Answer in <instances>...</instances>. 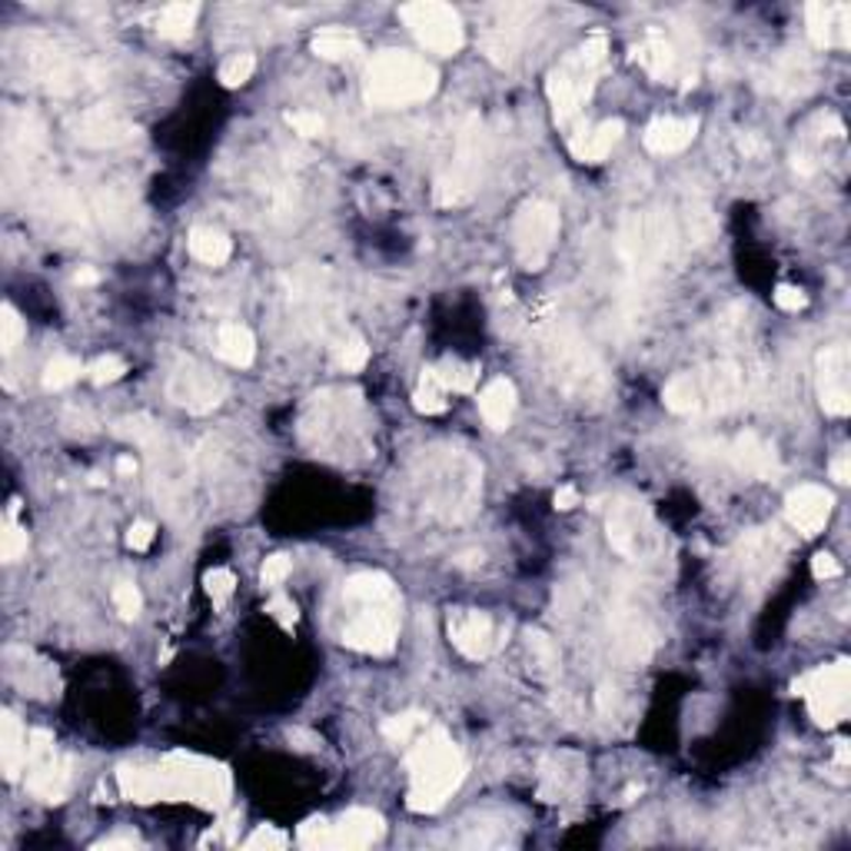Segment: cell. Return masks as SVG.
Wrapping results in <instances>:
<instances>
[{
  "label": "cell",
  "instance_id": "6da1fadb",
  "mask_svg": "<svg viewBox=\"0 0 851 851\" xmlns=\"http://www.w3.org/2000/svg\"><path fill=\"white\" fill-rule=\"evenodd\" d=\"M406 749H410L406 752V769H410L406 805L419 815H433L462 785L466 755L449 739V732L443 725H426Z\"/></svg>",
  "mask_w": 851,
  "mask_h": 851
},
{
  "label": "cell",
  "instance_id": "7a4b0ae2",
  "mask_svg": "<svg viewBox=\"0 0 851 851\" xmlns=\"http://www.w3.org/2000/svg\"><path fill=\"white\" fill-rule=\"evenodd\" d=\"M542 349V370L556 393H562L572 403H602L609 396L613 383L605 377V367L598 356L582 343L569 326H552L539 339Z\"/></svg>",
  "mask_w": 851,
  "mask_h": 851
},
{
  "label": "cell",
  "instance_id": "3957f363",
  "mask_svg": "<svg viewBox=\"0 0 851 851\" xmlns=\"http://www.w3.org/2000/svg\"><path fill=\"white\" fill-rule=\"evenodd\" d=\"M679 247V226L669 210L629 213L619 226L616 250L629 277V296H642L646 283L672 260Z\"/></svg>",
  "mask_w": 851,
  "mask_h": 851
},
{
  "label": "cell",
  "instance_id": "277c9868",
  "mask_svg": "<svg viewBox=\"0 0 851 851\" xmlns=\"http://www.w3.org/2000/svg\"><path fill=\"white\" fill-rule=\"evenodd\" d=\"M746 400V370L736 359H718L698 370L675 373L662 387L665 410L679 416H718Z\"/></svg>",
  "mask_w": 851,
  "mask_h": 851
},
{
  "label": "cell",
  "instance_id": "5b68a950",
  "mask_svg": "<svg viewBox=\"0 0 851 851\" xmlns=\"http://www.w3.org/2000/svg\"><path fill=\"white\" fill-rule=\"evenodd\" d=\"M436 87H439V70L426 57L390 47L370 60L367 80H362V97H367L370 107L396 110V107H413L429 100Z\"/></svg>",
  "mask_w": 851,
  "mask_h": 851
},
{
  "label": "cell",
  "instance_id": "8992f818",
  "mask_svg": "<svg viewBox=\"0 0 851 851\" xmlns=\"http://www.w3.org/2000/svg\"><path fill=\"white\" fill-rule=\"evenodd\" d=\"M605 60H609V41H605L602 31H595L549 70L546 93L556 113V124H569L572 116L582 113V107L595 93Z\"/></svg>",
  "mask_w": 851,
  "mask_h": 851
},
{
  "label": "cell",
  "instance_id": "52a82bcc",
  "mask_svg": "<svg viewBox=\"0 0 851 851\" xmlns=\"http://www.w3.org/2000/svg\"><path fill=\"white\" fill-rule=\"evenodd\" d=\"M482 170H485V124L479 113H466L459 124V134H456V144H452V157L433 187L436 203L439 206L469 203L479 193Z\"/></svg>",
  "mask_w": 851,
  "mask_h": 851
},
{
  "label": "cell",
  "instance_id": "ba28073f",
  "mask_svg": "<svg viewBox=\"0 0 851 851\" xmlns=\"http://www.w3.org/2000/svg\"><path fill=\"white\" fill-rule=\"evenodd\" d=\"M479 493H482V469L475 466V459L456 449L446 459L433 462L426 475V506L446 523L469 519L479 503Z\"/></svg>",
  "mask_w": 851,
  "mask_h": 851
},
{
  "label": "cell",
  "instance_id": "9c48e42d",
  "mask_svg": "<svg viewBox=\"0 0 851 851\" xmlns=\"http://www.w3.org/2000/svg\"><path fill=\"white\" fill-rule=\"evenodd\" d=\"M349 605V616L343 623L339 642L367 652V656H390L400 639L403 605L400 595H380V598H343Z\"/></svg>",
  "mask_w": 851,
  "mask_h": 851
},
{
  "label": "cell",
  "instance_id": "30bf717a",
  "mask_svg": "<svg viewBox=\"0 0 851 851\" xmlns=\"http://www.w3.org/2000/svg\"><path fill=\"white\" fill-rule=\"evenodd\" d=\"M605 536L609 546L629 559V562H646L649 556L659 552V533L649 506L636 496H616L605 513Z\"/></svg>",
  "mask_w": 851,
  "mask_h": 851
},
{
  "label": "cell",
  "instance_id": "8fae6325",
  "mask_svg": "<svg viewBox=\"0 0 851 851\" xmlns=\"http://www.w3.org/2000/svg\"><path fill=\"white\" fill-rule=\"evenodd\" d=\"M400 21L429 54L456 57L466 44V27L459 11L443 4V0H413V4H403Z\"/></svg>",
  "mask_w": 851,
  "mask_h": 851
},
{
  "label": "cell",
  "instance_id": "7c38bea8",
  "mask_svg": "<svg viewBox=\"0 0 851 851\" xmlns=\"http://www.w3.org/2000/svg\"><path fill=\"white\" fill-rule=\"evenodd\" d=\"M795 695L808 702V712L815 725L835 728L838 721L848 718V702H851V669L844 659L831 665H818L815 672L802 675L795 682Z\"/></svg>",
  "mask_w": 851,
  "mask_h": 851
},
{
  "label": "cell",
  "instance_id": "4fadbf2b",
  "mask_svg": "<svg viewBox=\"0 0 851 851\" xmlns=\"http://www.w3.org/2000/svg\"><path fill=\"white\" fill-rule=\"evenodd\" d=\"M559 210L549 200H526L513 220V247L526 270H542L559 239Z\"/></svg>",
  "mask_w": 851,
  "mask_h": 851
},
{
  "label": "cell",
  "instance_id": "5bb4252c",
  "mask_svg": "<svg viewBox=\"0 0 851 851\" xmlns=\"http://www.w3.org/2000/svg\"><path fill=\"white\" fill-rule=\"evenodd\" d=\"M226 380L216 377L210 367H203L193 356H177V362L167 373V400L187 413H213L226 400Z\"/></svg>",
  "mask_w": 851,
  "mask_h": 851
},
{
  "label": "cell",
  "instance_id": "9a60e30c",
  "mask_svg": "<svg viewBox=\"0 0 851 851\" xmlns=\"http://www.w3.org/2000/svg\"><path fill=\"white\" fill-rule=\"evenodd\" d=\"M70 755L57 752V742L47 728L27 736V792L44 805H60L70 788Z\"/></svg>",
  "mask_w": 851,
  "mask_h": 851
},
{
  "label": "cell",
  "instance_id": "2e32d148",
  "mask_svg": "<svg viewBox=\"0 0 851 851\" xmlns=\"http://www.w3.org/2000/svg\"><path fill=\"white\" fill-rule=\"evenodd\" d=\"M818 403L828 416L841 419L851 413V356L844 343L825 346L818 352Z\"/></svg>",
  "mask_w": 851,
  "mask_h": 851
},
{
  "label": "cell",
  "instance_id": "e0dca14e",
  "mask_svg": "<svg viewBox=\"0 0 851 851\" xmlns=\"http://www.w3.org/2000/svg\"><path fill=\"white\" fill-rule=\"evenodd\" d=\"M609 629L616 639V649L623 659L629 662H646L652 656L656 646V632L649 616L642 613V605L632 595H619L613 602V613H609Z\"/></svg>",
  "mask_w": 851,
  "mask_h": 851
},
{
  "label": "cell",
  "instance_id": "ac0fdd59",
  "mask_svg": "<svg viewBox=\"0 0 851 851\" xmlns=\"http://www.w3.org/2000/svg\"><path fill=\"white\" fill-rule=\"evenodd\" d=\"M632 57H636V64H639L652 80H659V83L682 80V90L695 87V74L685 70L679 44H675L665 31H659V27H652V31L632 47Z\"/></svg>",
  "mask_w": 851,
  "mask_h": 851
},
{
  "label": "cell",
  "instance_id": "d6986e66",
  "mask_svg": "<svg viewBox=\"0 0 851 851\" xmlns=\"http://www.w3.org/2000/svg\"><path fill=\"white\" fill-rule=\"evenodd\" d=\"M536 18V8H523V4H510V8H500L496 11V21L490 24V31H485V54H490V60L496 67H513V60L519 57L523 51V41H526V31Z\"/></svg>",
  "mask_w": 851,
  "mask_h": 851
},
{
  "label": "cell",
  "instance_id": "ffe728a7",
  "mask_svg": "<svg viewBox=\"0 0 851 851\" xmlns=\"http://www.w3.org/2000/svg\"><path fill=\"white\" fill-rule=\"evenodd\" d=\"M449 642L469 659V662H482L490 659L500 649V629L493 623L490 613L479 609H459L449 616Z\"/></svg>",
  "mask_w": 851,
  "mask_h": 851
},
{
  "label": "cell",
  "instance_id": "44dd1931",
  "mask_svg": "<svg viewBox=\"0 0 851 851\" xmlns=\"http://www.w3.org/2000/svg\"><path fill=\"white\" fill-rule=\"evenodd\" d=\"M718 449H721V456H725L728 462H732V466H736L739 472H746V475H755V479H765V482H772V479L782 475L779 446H775L772 439L752 433V429L739 433L728 446L718 443Z\"/></svg>",
  "mask_w": 851,
  "mask_h": 851
},
{
  "label": "cell",
  "instance_id": "7402d4cb",
  "mask_svg": "<svg viewBox=\"0 0 851 851\" xmlns=\"http://www.w3.org/2000/svg\"><path fill=\"white\" fill-rule=\"evenodd\" d=\"M831 510H835V496L825 490V485H815V482L795 485V490L785 496V519L805 539H811L825 529V523L831 519Z\"/></svg>",
  "mask_w": 851,
  "mask_h": 851
},
{
  "label": "cell",
  "instance_id": "603a6c76",
  "mask_svg": "<svg viewBox=\"0 0 851 851\" xmlns=\"http://www.w3.org/2000/svg\"><path fill=\"white\" fill-rule=\"evenodd\" d=\"M137 134V127L131 124V120L113 110V107H90L80 113V120L74 124V137L77 144L83 147H120L127 144L131 137Z\"/></svg>",
  "mask_w": 851,
  "mask_h": 851
},
{
  "label": "cell",
  "instance_id": "cb8c5ba5",
  "mask_svg": "<svg viewBox=\"0 0 851 851\" xmlns=\"http://www.w3.org/2000/svg\"><path fill=\"white\" fill-rule=\"evenodd\" d=\"M805 27H808V41L818 51H848L851 47V8L848 4H821V0H811V4H805Z\"/></svg>",
  "mask_w": 851,
  "mask_h": 851
},
{
  "label": "cell",
  "instance_id": "d4e9b609",
  "mask_svg": "<svg viewBox=\"0 0 851 851\" xmlns=\"http://www.w3.org/2000/svg\"><path fill=\"white\" fill-rule=\"evenodd\" d=\"M815 83V64L805 51H788L772 60V67L762 74V87H769L779 97H802Z\"/></svg>",
  "mask_w": 851,
  "mask_h": 851
},
{
  "label": "cell",
  "instance_id": "484cf974",
  "mask_svg": "<svg viewBox=\"0 0 851 851\" xmlns=\"http://www.w3.org/2000/svg\"><path fill=\"white\" fill-rule=\"evenodd\" d=\"M387 831L383 815L373 808H349L329 825V848H367Z\"/></svg>",
  "mask_w": 851,
  "mask_h": 851
},
{
  "label": "cell",
  "instance_id": "4316f807",
  "mask_svg": "<svg viewBox=\"0 0 851 851\" xmlns=\"http://www.w3.org/2000/svg\"><path fill=\"white\" fill-rule=\"evenodd\" d=\"M788 552V542L782 539L779 529H752L742 542H739V562L742 572L752 579H765Z\"/></svg>",
  "mask_w": 851,
  "mask_h": 851
},
{
  "label": "cell",
  "instance_id": "83f0119b",
  "mask_svg": "<svg viewBox=\"0 0 851 851\" xmlns=\"http://www.w3.org/2000/svg\"><path fill=\"white\" fill-rule=\"evenodd\" d=\"M623 134H626V124H623L619 116L602 120V124H595V127L575 131V137L569 141V150H572V157L582 160V164H602L605 157L616 150V144L623 141Z\"/></svg>",
  "mask_w": 851,
  "mask_h": 851
},
{
  "label": "cell",
  "instance_id": "f1b7e54d",
  "mask_svg": "<svg viewBox=\"0 0 851 851\" xmlns=\"http://www.w3.org/2000/svg\"><path fill=\"white\" fill-rule=\"evenodd\" d=\"M698 134V120L695 116H659L646 127V147L659 157H672L682 154Z\"/></svg>",
  "mask_w": 851,
  "mask_h": 851
},
{
  "label": "cell",
  "instance_id": "f546056e",
  "mask_svg": "<svg viewBox=\"0 0 851 851\" xmlns=\"http://www.w3.org/2000/svg\"><path fill=\"white\" fill-rule=\"evenodd\" d=\"M0 762H4L8 782H18L27 769V732L11 708L0 712Z\"/></svg>",
  "mask_w": 851,
  "mask_h": 851
},
{
  "label": "cell",
  "instance_id": "4dcf8cb0",
  "mask_svg": "<svg viewBox=\"0 0 851 851\" xmlns=\"http://www.w3.org/2000/svg\"><path fill=\"white\" fill-rule=\"evenodd\" d=\"M479 413H482V419L490 429H496V433L510 429L513 413H516V387L506 377L490 380L485 390L479 393Z\"/></svg>",
  "mask_w": 851,
  "mask_h": 851
},
{
  "label": "cell",
  "instance_id": "1f68e13d",
  "mask_svg": "<svg viewBox=\"0 0 851 851\" xmlns=\"http://www.w3.org/2000/svg\"><path fill=\"white\" fill-rule=\"evenodd\" d=\"M216 356L233 370H247L257 359V336L243 323H223L216 329Z\"/></svg>",
  "mask_w": 851,
  "mask_h": 851
},
{
  "label": "cell",
  "instance_id": "d6a6232c",
  "mask_svg": "<svg viewBox=\"0 0 851 851\" xmlns=\"http://www.w3.org/2000/svg\"><path fill=\"white\" fill-rule=\"evenodd\" d=\"M310 51L320 57V60H333V64H343V60H356L362 54V41L346 31V27H323L313 34L310 41Z\"/></svg>",
  "mask_w": 851,
  "mask_h": 851
},
{
  "label": "cell",
  "instance_id": "836d02e7",
  "mask_svg": "<svg viewBox=\"0 0 851 851\" xmlns=\"http://www.w3.org/2000/svg\"><path fill=\"white\" fill-rule=\"evenodd\" d=\"M187 247H190V257L206 267H223L233 254L229 236L216 226H193L187 236Z\"/></svg>",
  "mask_w": 851,
  "mask_h": 851
},
{
  "label": "cell",
  "instance_id": "e575fe53",
  "mask_svg": "<svg viewBox=\"0 0 851 851\" xmlns=\"http://www.w3.org/2000/svg\"><path fill=\"white\" fill-rule=\"evenodd\" d=\"M333 359H336V367L339 370H346V373H359L362 367L370 362V346H367V339H362L356 329H339L336 336H333Z\"/></svg>",
  "mask_w": 851,
  "mask_h": 851
},
{
  "label": "cell",
  "instance_id": "d590c367",
  "mask_svg": "<svg viewBox=\"0 0 851 851\" xmlns=\"http://www.w3.org/2000/svg\"><path fill=\"white\" fill-rule=\"evenodd\" d=\"M197 18H200V4H167L157 18V34L167 37V41H187L197 27Z\"/></svg>",
  "mask_w": 851,
  "mask_h": 851
},
{
  "label": "cell",
  "instance_id": "8d00e7d4",
  "mask_svg": "<svg viewBox=\"0 0 851 851\" xmlns=\"http://www.w3.org/2000/svg\"><path fill=\"white\" fill-rule=\"evenodd\" d=\"M433 373L446 387V393H472L479 380V362H462L456 356H446L443 362H436Z\"/></svg>",
  "mask_w": 851,
  "mask_h": 851
},
{
  "label": "cell",
  "instance_id": "74e56055",
  "mask_svg": "<svg viewBox=\"0 0 851 851\" xmlns=\"http://www.w3.org/2000/svg\"><path fill=\"white\" fill-rule=\"evenodd\" d=\"M449 393H446V387L436 380V373H433V367H426L423 370V377H419V387H416V393H413V406H416V413H423V416H439V413H446V406H449V400H446Z\"/></svg>",
  "mask_w": 851,
  "mask_h": 851
},
{
  "label": "cell",
  "instance_id": "f35d334b",
  "mask_svg": "<svg viewBox=\"0 0 851 851\" xmlns=\"http://www.w3.org/2000/svg\"><path fill=\"white\" fill-rule=\"evenodd\" d=\"M393 592L396 585L387 572H356L343 582V598H380Z\"/></svg>",
  "mask_w": 851,
  "mask_h": 851
},
{
  "label": "cell",
  "instance_id": "ab89813d",
  "mask_svg": "<svg viewBox=\"0 0 851 851\" xmlns=\"http://www.w3.org/2000/svg\"><path fill=\"white\" fill-rule=\"evenodd\" d=\"M426 725H429L426 712H403V715H393V718L383 721V739L393 742V746H410Z\"/></svg>",
  "mask_w": 851,
  "mask_h": 851
},
{
  "label": "cell",
  "instance_id": "60d3db41",
  "mask_svg": "<svg viewBox=\"0 0 851 851\" xmlns=\"http://www.w3.org/2000/svg\"><path fill=\"white\" fill-rule=\"evenodd\" d=\"M80 373H87V370H83V362L77 356H54L47 362V370H44V390L60 393V390L74 387L80 380Z\"/></svg>",
  "mask_w": 851,
  "mask_h": 851
},
{
  "label": "cell",
  "instance_id": "b9f144b4",
  "mask_svg": "<svg viewBox=\"0 0 851 851\" xmlns=\"http://www.w3.org/2000/svg\"><path fill=\"white\" fill-rule=\"evenodd\" d=\"M24 336H27V326H24L21 313L11 303H4V306H0V352L11 356L21 346Z\"/></svg>",
  "mask_w": 851,
  "mask_h": 851
},
{
  "label": "cell",
  "instance_id": "7bdbcfd3",
  "mask_svg": "<svg viewBox=\"0 0 851 851\" xmlns=\"http://www.w3.org/2000/svg\"><path fill=\"white\" fill-rule=\"evenodd\" d=\"M113 433H116V436H124L127 443H137V446H144V449H147V446L154 443V436L160 433V426H157L147 413H141V416L116 419Z\"/></svg>",
  "mask_w": 851,
  "mask_h": 851
},
{
  "label": "cell",
  "instance_id": "ee69618b",
  "mask_svg": "<svg viewBox=\"0 0 851 851\" xmlns=\"http://www.w3.org/2000/svg\"><path fill=\"white\" fill-rule=\"evenodd\" d=\"M254 70H257V60H254V54H233L229 60H223L220 64V83L223 87H243L250 77H254Z\"/></svg>",
  "mask_w": 851,
  "mask_h": 851
},
{
  "label": "cell",
  "instance_id": "f6af8a7d",
  "mask_svg": "<svg viewBox=\"0 0 851 851\" xmlns=\"http://www.w3.org/2000/svg\"><path fill=\"white\" fill-rule=\"evenodd\" d=\"M113 605H116L120 619L134 623L141 616V609H144V595H141V589L134 582H116L113 585Z\"/></svg>",
  "mask_w": 851,
  "mask_h": 851
},
{
  "label": "cell",
  "instance_id": "bcb514c9",
  "mask_svg": "<svg viewBox=\"0 0 851 851\" xmlns=\"http://www.w3.org/2000/svg\"><path fill=\"white\" fill-rule=\"evenodd\" d=\"M124 373H127V362L120 359V356H113V352L93 359L90 367H87V377H90V383H97V387H110V383H116Z\"/></svg>",
  "mask_w": 851,
  "mask_h": 851
},
{
  "label": "cell",
  "instance_id": "7dc6e473",
  "mask_svg": "<svg viewBox=\"0 0 851 851\" xmlns=\"http://www.w3.org/2000/svg\"><path fill=\"white\" fill-rule=\"evenodd\" d=\"M283 120H287V127H290L296 137L316 141V137L326 134V120H323L320 113H313V110H293V113H287Z\"/></svg>",
  "mask_w": 851,
  "mask_h": 851
},
{
  "label": "cell",
  "instance_id": "c3c4849f",
  "mask_svg": "<svg viewBox=\"0 0 851 851\" xmlns=\"http://www.w3.org/2000/svg\"><path fill=\"white\" fill-rule=\"evenodd\" d=\"M27 529L24 526H18L14 523V516H11V523L4 526V533H0V559L4 562H18L24 552H27Z\"/></svg>",
  "mask_w": 851,
  "mask_h": 851
},
{
  "label": "cell",
  "instance_id": "681fc988",
  "mask_svg": "<svg viewBox=\"0 0 851 851\" xmlns=\"http://www.w3.org/2000/svg\"><path fill=\"white\" fill-rule=\"evenodd\" d=\"M203 585H206V592H210L213 605H223V602L233 595V585H236V579H233V572H229V569L216 566V569H210V572L203 575Z\"/></svg>",
  "mask_w": 851,
  "mask_h": 851
},
{
  "label": "cell",
  "instance_id": "f907efd6",
  "mask_svg": "<svg viewBox=\"0 0 851 851\" xmlns=\"http://www.w3.org/2000/svg\"><path fill=\"white\" fill-rule=\"evenodd\" d=\"M290 572H293L290 556L277 552V556H270V559L264 562V569H260V582H264L267 589H280V585L290 579Z\"/></svg>",
  "mask_w": 851,
  "mask_h": 851
},
{
  "label": "cell",
  "instance_id": "816d5d0a",
  "mask_svg": "<svg viewBox=\"0 0 851 851\" xmlns=\"http://www.w3.org/2000/svg\"><path fill=\"white\" fill-rule=\"evenodd\" d=\"M296 841L303 848H329V821L326 818H310L300 825L296 831Z\"/></svg>",
  "mask_w": 851,
  "mask_h": 851
},
{
  "label": "cell",
  "instance_id": "f5cc1de1",
  "mask_svg": "<svg viewBox=\"0 0 851 851\" xmlns=\"http://www.w3.org/2000/svg\"><path fill=\"white\" fill-rule=\"evenodd\" d=\"M267 613L283 626V629H293L296 623H300V613H296V602L293 598H287L283 592H277L270 602H267Z\"/></svg>",
  "mask_w": 851,
  "mask_h": 851
},
{
  "label": "cell",
  "instance_id": "db71d44e",
  "mask_svg": "<svg viewBox=\"0 0 851 851\" xmlns=\"http://www.w3.org/2000/svg\"><path fill=\"white\" fill-rule=\"evenodd\" d=\"M775 306L785 310V313H802V310L808 306V296H805V290H798V287L779 283V287H775Z\"/></svg>",
  "mask_w": 851,
  "mask_h": 851
},
{
  "label": "cell",
  "instance_id": "11a10c76",
  "mask_svg": "<svg viewBox=\"0 0 851 851\" xmlns=\"http://www.w3.org/2000/svg\"><path fill=\"white\" fill-rule=\"evenodd\" d=\"M154 536H157V529H154V523H134L131 529H127V546L134 549V552H144V549H150V542H154Z\"/></svg>",
  "mask_w": 851,
  "mask_h": 851
},
{
  "label": "cell",
  "instance_id": "9f6ffc18",
  "mask_svg": "<svg viewBox=\"0 0 851 851\" xmlns=\"http://www.w3.org/2000/svg\"><path fill=\"white\" fill-rule=\"evenodd\" d=\"M283 844H287V835L277 831L273 825H264V828H257V831L247 838V848H283Z\"/></svg>",
  "mask_w": 851,
  "mask_h": 851
},
{
  "label": "cell",
  "instance_id": "6f0895ef",
  "mask_svg": "<svg viewBox=\"0 0 851 851\" xmlns=\"http://www.w3.org/2000/svg\"><path fill=\"white\" fill-rule=\"evenodd\" d=\"M529 649L536 652V659L542 662V669H552V665L559 662V656H556L549 636H542V632H529Z\"/></svg>",
  "mask_w": 851,
  "mask_h": 851
},
{
  "label": "cell",
  "instance_id": "680465c9",
  "mask_svg": "<svg viewBox=\"0 0 851 851\" xmlns=\"http://www.w3.org/2000/svg\"><path fill=\"white\" fill-rule=\"evenodd\" d=\"M811 575H815V579H838V575H841V566H838V559H835L831 552H818V556L811 559Z\"/></svg>",
  "mask_w": 851,
  "mask_h": 851
},
{
  "label": "cell",
  "instance_id": "91938a15",
  "mask_svg": "<svg viewBox=\"0 0 851 851\" xmlns=\"http://www.w3.org/2000/svg\"><path fill=\"white\" fill-rule=\"evenodd\" d=\"M831 479H835L838 485H848V482H851V452H838V456L831 459Z\"/></svg>",
  "mask_w": 851,
  "mask_h": 851
},
{
  "label": "cell",
  "instance_id": "94428289",
  "mask_svg": "<svg viewBox=\"0 0 851 851\" xmlns=\"http://www.w3.org/2000/svg\"><path fill=\"white\" fill-rule=\"evenodd\" d=\"M556 510H572V506H579V490H575V485H559V490H556Z\"/></svg>",
  "mask_w": 851,
  "mask_h": 851
},
{
  "label": "cell",
  "instance_id": "6125c7cd",
  "mask_svg": "<svg viewBox=\"0 0 851 851\" xmlns=\"http://www.w3.org/2000/svg\"><path fill=\"white\" fill-rule=\"evenodd\" d=\"M739 150H742L746 157H759V154L765 150V144H762L755 134H739Z\"/></svg>",
  "mask_w": 851,
  "mask_h": 851
},
{
  "label": "cell",
  "instance_id": "be15d7a7",
  "mask_svg": "<svg viewBox=\"0 0 851 851\" xmlns=\"http://www.w3.org/2000/svg\"><path fill=\"white\" fill-rule=\"evenodd\" d=\"M74 283H77V287H93V283H100V273L90 270V267H80V270L74 273Z\"/></svg>",
  "mask_w": 851,
  "mask_h": 851
},
{
  "label": "cell",
  "instance_id": "e7e4bbea",
  "mask_svg": "<svg viewBox=\"0 0 851 851\" xmlns=\"http://www.w3.org/2000/svg\"><path fill=\"white\" fill-rule=\"evenodd\" d=\"M137 472V459L134 456H120L116 459V475H134Z\"/></svg>",
  "mask_w": 851,
  "mask_h": 851
},
{
  "label": "cell",
  "instance_id": "03108f58",
  "mask_svg": "<svg viewBox=\"0 0 851 851\" xmlns=\"http://www.w3.org/2000/svg\"><path fill=\"white\" fill-rule=\"evenodd\" d=\"M141 841L137 838H107V841H97V848H137Z\"/></svg>",
  "mask_w": 851,
  "mask_h": 851
},
{
  "label": "cell",
  "instance_id": "003e7915",
  "mask_svg": "<svg viewBox=\"0 0 851 851\" xmlns=\"http://www.w3.org/2000/svg\"><path fill=\"white\" fill-rule=\"evenodd\" d=\"M835 759H838V765H848V742H844V739L838 742V749H835Z\"/></svg>",
  "mask_w": 851,
  "mask_h": 851
}]
</instances>
